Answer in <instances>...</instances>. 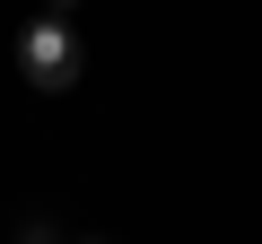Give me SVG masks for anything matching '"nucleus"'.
<instances>
[{"mask_svg": "<svg viewBox=\"0 0 262 244\" xmlns=\"http://www.w3.org/2000/svg\"><path fill=\"white\" fill-rule=\"evenodd\" d=\"M88 244H105V235H88Z\"/></svg>", "mask_w": 262, "mask_h": 244, "instance_id": "obj_3", "label": "nucleus"}, {"mask_svg": "<svg viewBox=\"0 0 262 244\" xmlns=\"http://www.w3.org/2000/svg\"><path fill=\"white\" fill-rule=\"evenodd\" d=\"M70 9H79V0H53V18H70Z\"/></svg>", "mask_w": 262, "mask_h": 244, "instance_id": "obj_2", "label": "nucleus"}, {"mask_svg": "<svg viewBox=\"0 0 262 244\" xmlns=\"http://www.w3.org/2000/svg\"><path fill=\"white\" fill-rule=\"evenodd\" d=\"M18 70H27V87L70 96V87H79V35H70L61 18H35V27L18 35Z\"/></svg>", "mask_w": 262, "mask_h": 244, "instance_id": "obj_1", "label": "nucleus"}]
</instances>
